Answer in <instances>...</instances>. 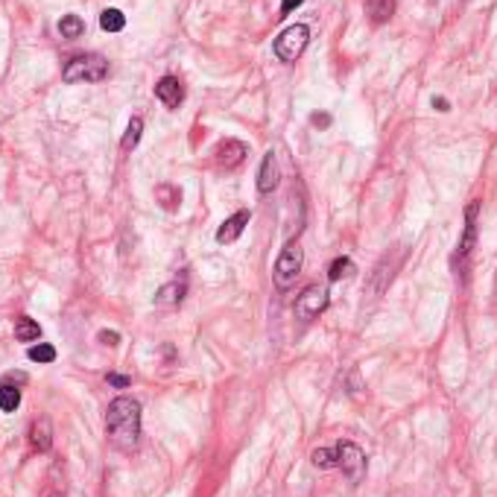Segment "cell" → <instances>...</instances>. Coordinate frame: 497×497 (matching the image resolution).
<instances>
[{"label": "cell", "instance_id": "6da1fadb", "mask_svg": "<svg viewBox=\"0 0 497 497\" xmlns=\"http://www.w3.org/2000/svg\"><path fill=\"white\" fill-rule=\"evenodd\" d=\"M106 433L108 442L121 451H132L140 436V404L129 395L114 398L106 413Z\"/></svg>", "mask_w": 497, "mask_h": 497}, {"label": "cell", "instance_id": "7a4b0ae2", "mask_svg": "<svg viewBox=\"0 0 497 497\" xmlns=\"http://www.w3.org/2000/svg\"><path fill=\"white\" fill-rule=\"evenodd\" d=\"M108 77V62L97 53H85V56H74L65 70H62V79L65 82H100Z\"/></svg>", "mask_w": 497, "mask_h": 497}, {"label": "cell", "instance_id": "3957f363", "mask_svg": "<svg viewBox=\"0 0 497 497\" xmlns=\"http://www.w3.org/2000/svg\"><path fill=\"white\" fill-rule=\"evenodd\" d=\"M301 267H304L301 246L298 243H287V246H284V252L278 255V260H275V272H272L275 287L278 290H290L293 284H296V278L301 275Z\"/></svg>", "mask_w": 497, "mask_h": 497}, {"label": "cell", "instance_id": "277c9868", "mask_svg": "<svg viewBox=\"0 0 497 497\" xmlns=\"http://www.w3.org/2000/svg\"><path fill=\"white\" fill-rule=\"evenodd\" d=\"M307 41H311V30L304 27V23H293V27H287L272 44V50L281 62H296L301 53H304V47Z\"/></svg>", "mask_w": 497, "mask_h": 497}, {"label": "cell", "instance_id": "5b68a950", "mask_svg": "<svg viewBox=\"0 0 497 497\" xmlns=\"http://www.w3.org/2000/svg\"><path fill=\"white\" fill-rule=\"evenodd\" d=\"M337 465L342 468V474L351 483H360L366 474V454L360 451V445L354 442H340L337 445Z\"/></svg>", "mask_w": 497, "mask_h": 497}, {"label": "cell", "instance_id": "8992f818", "mask_svg": "<svg viewBox=\"0 0 497 497\" xmlns=\"http://www.w3.org/2000/svg\"><path fill=\"white\" fill-rule=\"evenodd\" d=\"M328 311V290L319 287V284H311V287H304V293L296 298V316L311 322L316 319L319 313Z\"/></svg>", "mask_w": 497, "mask_h": 497}, {"label": "cell", "instance_id": "52a82bcc", "mask_svg": "<svg viewBox=\"0 0 497 497\" xmlns=\"http://www.w3.org/2000/svg\"><path fill=\"white\" fill-rule=\"evenodd\" d=\"M477 214H480V202L474 199V202L465 208V231H462L459 246H457L459 264H465L468 255H471V249H474V243H477Z\"/></svg>", "mask_w": 497, "mask_h": 497}, {"label": "cell", "instance_id": "ba28073f", "mask_svg": "<svg viewBox=\"0 0 497 497\" xmlns=\"http://www.w3.org/2000/svg\"><path fill=\"white\" fill-rule=\"evenodd\" d=\"M246 155H249L246 144H243V140H234V138L223 140V144L217 147V164H220V167H225V170L240 167Z\"/></svg>", "mask_w": 497, "mask_h": 497}, {"label": "cell", "instance_id": "9c48e42d", "mask_svg": "<svg viewBox=\"0 0 497 497\" xmlns=\"http://www.w3.org/2000/svg\"><path fill=\"white\" fill-rule=\"evenodd\" d=\"M155 97L167 108H179V103L184 100V88L176 77H161L158 85H155Z\"/></svg>", "mask_w": 497, "mask_h": 497}, {"label": "cell", "instance_id": "30bf717a", "mask_svg": "<svg viewBox=\"0 0 497 497\" xmlns=\"http://www.w3.org/2000/svg\"><path fill=\"white\" fill-rule=\"evenodd\" d=\"M246 225H249V211H238V214H231L217 231V243H234L243 234Z\"/></svg>", "mask_w": 497, "mask_h": 497}, {"label": "cell", "instance_id": "8fae6325", "mask_svg": "<svg viewBox=\"0 0 497 497\" xmlns=\"http://www.w3.org/2000/svg\"><path fill=\"white\" fill-rule=\"evenodd\" d=\"M278 187V164H275V155L267 152L264 161H260V173H257V191L260 194H272Z\"/></svg>", "mask_w": 497, "mask_h": 497}, {"label": "cell", "instance_id": "7c38bea8", "mask_svg": "<svg viewBox=\"0 0 497 497\" xmlns=\"http://www.w3.org/2000/svg\"><path fill=\"white\" fill-rule=\"evenodd\" d=\"M30 442H33L35 451H50V445H53V428H50V418H47V415H41L38 421H33Z\"/></svg>", "mask_w": 497, "mask_h": 497}, {"label": "cell", "instance_id": "4fadbf2b", "mask_svg": "<svg viewBox=\"0 0 497 497\" xmlns=\"http://www.w3.org/2000/svg\"><path fill=\"white\" fill-rule=\"evenodd\" d=\"M184 293H187L184 281H170V284H164V287L158 290L155 301H158V307H179L184 301Z\"/></svg>", "mask_w": 497, "mask_h": 497}, {"label": "cell", "instance_id": "5bb4252c", "mask_svg": "<svg viewBox=\"0 0 497 497\" xmlns=\"http://www.w3.org/2000/svg\"><path fill=\"white\" fill-rule=\"evenodd\" d=\"M41 337V328H38V322H33L30 316H21L18 322H15V340L18 342H33V340H38Z\"/></svg>", "mask_w": 497, "mask_h": 497}, {"label": "cell", "instance_id": "9a60e30c", "mask_svg": "<svg viewBox=\"0 0 497 497\" xmlns=\"http://www.w3.org/2000/svg\"><path fill=\"white\" fill-rule=\"evenodd\" d=\"M366 9H369V18H372L374 23H384V21H389L392 12H395V0H369Z\"/></svg>", "mask_w": 497, "mask_h": 497}, {"label": "cell", "instance_id": "2e32d148", "mask_svg": "<svg viewBox=\"0 0 497 497\" xmlns=\"http://www.w3.org/2000/svg\"><path fill=\"white\" fill-rule=\"evenodd\" d=\"M59 33H62V38H79L82 33H85V23H82V18L79 15H65L62 21H59Z\"/></svg>", "mask_w": 497, "mask_h": 497}, {"label": "cell", "instance_id": "e0dca14e", "mask_svg": "<svg viewBox=\"0 0 497 497\" xmlns=\"http://www.w3.org/2000/svg\"><path fill=\"white\" fill-rule=\"evenodd\" d=\"M21 407V389L18 386H9V384H0V410L4 413H15Z\"/></svg>", "mask_w": 497, "mask_h": 497}, {"label": "cell", "instance_id": "ac0fdd59", "mask_svg": "<svg viewBox=\"0 0 497 497\" xmlns=\"http://www.w3.org/2000/svg\"><path fill=\"white\" fill-rule=\"evenodd\" d=\"M100 27H103L106 33H121V30L126 27V15H123L121 9H106V12L100 15Z\"/></svg>", "mask_w": 497, "mask_h": 497}, {"label": "cell", "instance_id": "d6986e66", "mask_svg": "<svg viewBox=\"0 0 497 497\" xmlns=\"http://www.w3.org/2000/svg\"><path fill=\"white\" fill-rule=\"evenodd\" d=\"M140 132H144V121H140V117H132V121H129V126H126V135H123V140H121V147H123L126 152L138 147V140H140Z\"/></svg>", "mask_w": 497, "mask_h": 497}, {"label": "cell", "instance_id": "ffe728a7", "mask_svg": "<svg viewBox=\"0 0 497 497\" xmlns=\"http://www.w3.org/2000/svg\"><path fill=\"white\" fill-rule=\"evenodd\" d=\"M348 275H354L351 257H337L334 264H330V269H328V278L330 281H340V278H348Z\"/></svg>", "mask_w": 497, "mask_h": 497}, {"label": "cell", "instance_id": "44dd1931", "mask_svg": "<svg viewBox=\"0 0 497 497\" xmlns=\"http://www.w3.org/2000/svg\"><path fill=\"white\" fill-rule=\"evenodd\" d=\"M30 360L33 363H53L56 360V348L47 345V342H38V345L30 348Z\"/></svg>", "mask_w": 497, "mask_h": 497}, {"label": "cell", "instance_id": "7402d4cb", "mask_svg": "<svg viewBox=\"0 0 497 497\" xmlns=\"http://www.w3.org/2000/svg\"><path fill=\"white\" fill-rule=\"evenodd\" d=\"M311 459L316 468H337V451H328V447H316Z\"/></svg>", "mask_w": 497, "mask_h": 497}, {"label": "cell", "instance_id": "603a6c76", "mask_svg": "<svg viewBox=\"0 0 497 497\" xmlns=\"http://www.w3.org/2000/svg\"><path fill=\"white\" fill-rule=\"evenodd\" d=\"M155 196H158V199H164L161 205H164V208H167V211H173V208H176V202L182 199V194L176 191V187H170V184H161V187H158V191H155Z\"/></svg>", "mask_w": 497, "mask_h": 497}, {"label": "cell", "instance_id": "cb8c5ba5", "mask_svg": "<svg viewBox=\"0 0 497 497\" xmlns=\"http://www.w3.org/2000/svg\"><path fill=\"white\" fill-rule=\"evenodd\" d=\"M100 342L103 345H117L121 342V334H117V330H100Z\"/></svg>", "mask_w": 497, "mask_h": 497}, {"label": "cell", "instance_id": "d4e9b609", "mask_svg": "<svg viewBox=\"0 0 497 497\" xmlns=\"http://www.w3.org/2000/svg\"><path fill=\"white\" fill-rule=\"evenodd\" d=\"M106 381H108L111 386H117V389H126V386H129V377H126V374H108Z\"/></svg>", "mask_w": 497, "mask_h": 497}, {"label": "cell", "instance_id": "484cf974", "mask_svg": "<svg viewBox=\"0 0 497 497\" xmlns=\"http://www.w3.org/2000/svg\"><path fill=\"white\" fill-rule=\"evenodd\" d=\"M311 123L319 126V129H328V126H330V114H319V111H316V114L311 117Z\"/></svg>", "mask_w": 497, "mask_h": 497}, {"label": "cell", "instance_id": "4316f807", "mask_svg": "<svg viewBox=\"0 0 497 497\" xmlns=\"http://www.w3.org/2000/svg\"><path fill=\"white\" fill-rule=\"evenodd\" d=\"M4 384H9V386H12V384H27V374H23V372H18V374L9 372V374L4 377Z\"/></svg>", "mask_w": 497, "mask_h": 497}, {"label": "cell", "instance_id": "83f0119b", "mask_svg": "<svg viewBox=\"0 0 497 497\" xmlns=\"http://www.w3.org/2000/svg\"><path fill=\"white\" fill-rule=\"evenodd\" d=\"M301 4H304V0H284V4H281V12H284V15H290V12L298 9Z\"/></svg>", "mask_w": 497, "mask_h": 497}, {"label": "cell", "instance_id": "f1b7e54d", "mask_svg": "<svg viewBox=\"0 0 497 497\" xmlns=\"http://www.w3.org/2000/svg\"><path fill=\"white\" fill-rule=\"evenodd\" d=\"M433 108L436 111H447V108H451V103H447L445 97H433Z\"/></svg>", "mask_w": 497, "mask_h": 497}, {"label": "cell", "instance_id": "f546056e", "mask_svg": "<svg viewBox=\"0 0 497 497\" xmlns=\"http://www.w3.org/2000/svg\"><path fill=\"white\" fill-rule=\"evenodd\" d=\"M53 497H62V494H53Z\"/></svg>", "mask_w": 497, "mask_h": 497}]
</instances>
